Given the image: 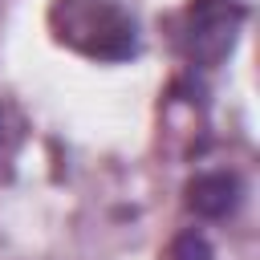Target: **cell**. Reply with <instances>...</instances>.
Masks as SVG:
<instances>
[{
    "instance_id": "obj_1",
    "label": "cell",
    "mask_w": 260,
    "mask_h": 260,
    "mask_svg": "<svg viewBox=\"0 0 260 260\" xmlns=\"http://www.w3.org/2000/svg\"><path fill=\"white\" fill-rule=\"evenodd\" d=\"M53 24H57V37L65 45L81 49L85 57L126 61V57L138 53L134 20L110 0H57Z\"/></svg>"
},
{
    "instance_id": "obj_2",
    "label": "cell",
    "mask_w": 260,
    "mask_h": 260,
    "mask_svg": "<svg viewBox=\"0 0 260 260\" xmlns=\"http://www.w3.org/2000/svg\"><path fill=\"white\" fill-rule=\"evenodd\" d=\"M248 8L240 0H191L183 12V53L195 65H219L232 53L236 28L244 24Z\"/></svg>"
},
{
    "instance_id": "obj_3",
    "label": "cell",
    "mask_w": 260,
    "mask_h": 260,
    "mask_svg": "<svg viewBox=\"0 0 260 260\" xmlns=\"http://www.w3.org/2000/svg\"><path fill=\"white\" fill-rule=\"evenodd\" d=\"M236 203H240V179L228 171H207L187 187V207L203 219H223L236 211Z\"/></svg>"
},
{
    "instance_id": "obj_4",
    "label": "cell",
    "mask_w": 260,
    "mask_h": 260,
    "mask_svg": "<svg viewBox=\"0 0 260 260\" xmlns=\"http://www.w3.org/2000/svg\"><path fill=\"white\" fill-rule=\"evenodd\" d=\"M20 138H24V122H20V114H16L12 106L0 102V167H4V171H8V162H12L16 146H20Z\"/></svg>"
},
{
    "instance_id": "obj_5",
    "label": "cell",
    "mask_w": 260,
    "mask_h": 260,
    "mask_svg": "<svg viewBox=\"0 0 260 260\" xmlns=\"http://www.w3.org/2000/svg\"><path fill=\"white\" fill-rule=\"evenodd\" d=\"M171 260H215V256H211V244L199 232H183L171 244Z\"/></svg>"
}]
</instances>
